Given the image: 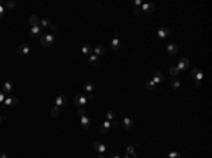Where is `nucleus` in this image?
<instances>
[{
	"mask_svg": "<svg viewBox=\"0 0 212 158\" xmlns=\"http://www.w3.org/2000/svg\"><path fill=\"white\" fill-rule=\"evenodd\" d=\"M92 99H93L92 93H86V95H77L75 97H74V103H75V106H77V107H84L85 105H86L88 102H90Z\"/></svg>",
	"mask_w": 212,
	"mask_h": 158,
	"instance_id": "1",
	"label": "nucleus"
},
{
	"mask_svg": "<svg viewBox=\"0 0 212 158\" xmlns=\"http://www.w3.org/2000/svg\"><path fill=\"white\" fill-rule=\"evenodd\" d=\"M40 43H41V45H44V47H51V45H54V43H55V35H54V34H43V35L40 37Z\"/></svg>",
	"mask_w": 212,
	"mask_h": 158,
	"instance_id": "2",
	"label": "nucleus"
},
{
	"mask_svg": "<svg viewBox=\"0 0 212 158\" xmlns=\"http://www.w3.org/2000/svg\"><path fill=\"white\" fill-rule=\"evenodd\" d=\"M120 45H122V43H120V38H119V31H116L112 41H110V47H112V50H119Z\"/></svg>",
	"mask_w": 212,
	"mask_h": 158,
	"instance_id": "3",
	"label": "nucleus"
},
{
	"mask_svg": "<svg viewBox=\"0 0 212 158\" xmlns=\"http://www.w3.org/2000/svg\"><path fill=\"white\" fill-rule=\"evenodd\" d=\"M31 52V47L28 44H21L17 47V54L19 55H28Z\"/></svg>",
	"mask_w": 212,
	"mask_h": 158,
	"instance_id": "4",
	"label": "nucleus"
},
{
	"mask_svg": "<svg viewBox=\"0 0 212 158\" xmlns=\"http://www.w3.org/2000/svg\"><path fill=\"white\" fill-rule=\"evenodd\" d=\"M177 68L178 71H185L190 68V59L188 58H181L180 61H178V65H177Z\"/></svg>",
	"mask_w": 212,
	"mask_h": 158,
	"instance_id": "5",
	"label": "nucleus"
},
{
	"mask_svg": "<svg viewBox=\"0 0 212 158\" xmlns=\"http://www.w3.org/2000/svg\"><path fill=\"white\" fill-rule=\"evenodd\" d=\"M17 97L16 96H7L6 99H4V102L1 103V106H16L17 105Z\"/></svg>",
	"mask_w": 212,
	"mask_h": 158,
	"instance_id": "6",
	"label": "nucleus"
},
{
	"mask_svg": "<svg viewBox=\"0 0 212 158\" xmlns=\"http://www.w3.org/2000/svg\"><path fill=\"white\" fill-rule=\"evenodd\" d=\"M191 76H192V79H195L197 82H201V81L204 79V72H201L198 68H194L192 72H191Z\"/></svg>",
	"mask_w": 212,
	"mask_h": 158,
	"instance_id": "7",
	"label": "nucleus"
},
{
	"mask_svg": "<svg viewBox=\"0 0 212 158\" xmlns=\"http://www.w3.org/2000/svg\"><path fill=\"white\" fill-rule=\"evenodd\" d=\"M30 35H31V37H41V35H43V28H41L40 25L31 27V28H30Z\"/></svg>",
	"mask_w": 212,
	"mask_h": 158,
	"instance_id": "8",
	"label": "nucleus"
},
{
	"mask_svg": "<svg viewBox=\"0 0 212 158\" xmlns=\"http://www.w3.org/2000/svg\"><path fill=\"white\" fill-rule=\"evenodd\" d=\"M67 103H68V97H67L65 95L57 96V99H55V106L61 107V106H64V105H67Z\"/></svg>",
	"mask_w": 212,
	"mask_h": 158,
	"instance_id": "9",
	"label": "nucleus"
},
{
	"mask_svg": "<svg viewBox=\"0 0 212 158\" xmlns=\"http://www.w3.org/2000/svg\"><path fill=\"white\" fill-rule=\"evenodd\" d=\"M110 128H112V126H110V121H103L102 124H101V127H99V131L102 134H108L110 131Z\"/></svg>",
	"mask_w": 212,
	"mask_h": 158,
	"instance_id": "10",
	"label": "nucleus"
},
{
	"mask_svg": "<svg viewBox=\"0 0 212 158\" xmlns=\"http://www.w3.org/2000/svg\"><path fill=\"white\" fill-rule=\"evenodd\" d=\"M140 10L141 12H146V13H153L156 10V6L153 3H143Z\"/></svg>",
	"mask_w": 212,
	"mask_h": 158,
	"instance_id": "11",
	"label": "nucleus"
},
{
	"mask_svg": "<svg viewBox=\"0 0 212 158\" xmlns=\"http://www.w3.org/2000/svg\"><path fill=\"white\" fill-rule=\"evenodd\" d=\"M79 119H81V127H82V128H89L90 127V119L86 116V114L81 116Z\"/></svg>",
	"mask_w": 212,
	"mask_h": 158,
	"instance_id": "12",
	"label": "nucleus"
},
{
	"mask_svg": "<svg viewBox=\"0 0 212 158\" xmlns=\"http://www.w3.org/2000/svg\"><path fill=\"white\" fill-rule=\"evenodd\" d=\"M93 148L96 150L99 154H105V151H106V146L103 144V143H101V141H96V143H93Z\"/></svg>",
	"mask_w": 212,
	"mask_h": 158,
	"instance_id": "13",
	"label": "nucleus"
},
{
	"mask_svg": "<svg viewBox=\"0 0 212 158\" xmlns=\"http://www.w3.org/2000/svg\"><path fill=\"white\" fill-rule=\"evenodd\" d=\"M157 34H158L160 38H166L170 35V30H168L167 27H160V28L157 30Z\"/></svg>",
	"mask_w": 212,
	"mask_h": 158,
	"instance_id": "14",
	"label": "nucleus"
},
{
	"mask_svg": "<svg viewBox=\"0 0 212 158\" xmlns=\"http://www.w3.org/2000/svg\"><path fill=\"white\" fill-rule=\"evenodd\" d=\"M133 124H135V121L132 120L130 117H123V120H122V126L124 127V128H132L133 127Z\"/></svg>",
	"mask_w": 212,
	"mask_h": 158,
	"instance_id": "15",
	"label": "nucleus"
},
{
	"mask_svg": "<svg viewBox=\"0 0 212 158\" xmlns=\"http://www.w3.org/2000/svg\"><path fill=\"white\" fill-rule=\"evenodd\" d=\"M81 52H82L84 55H88V57H89L90 54H93V48H92L89 44H85V45H82V48H81Z\"/></svg>",
	"mask_w": 212,
	"mask_h": 158,
	"instance_id": "16",
	"label": "nucleus"
},
{
	"mask_svg": "<svg viewBox=\"0 0 212 158\" xmlns=\"http://www.w3.org/2000/svg\"><path fill=\"white\" fill-rule=\"evenodd\" d=\"M151 81H153L156 85H157V83H161L163 81H164V75H163V72H156Z\"/></svg>",
	"mask_w": 212,
	"mask_h": 158,
	"instance_id": "17",
	"label": "nucleus"
},
{
	"mask_svg": "<svg viewBox=\"0 0 212 158\" xmlns=\"http://www.w3.org/2000/svg\"><path fill=\"white\" fill-rule=\"evenodd\" d=\"M167 52L170 55H177V52H178V47L175 44H168L167 45Z\"/></svg>",
	"mask_w": 212,
	"mask_h": 158,
	"instance_id": "18",
	"label": "nucleus"
},
{
	"mask_svg": "<svg viewBox=\"0 0 212 158\" xmlns=\"http://www.w3.org/2000/svg\"><path fill=\"white\" fill-rule=\"evenodd\" d=\"M4 93H10L12 90H13V83H12V81H6L4 82V85H3V89H1Z\"/></svg>",
	"mask_w": 212,
	"mask_h": 158,
	"instance_id": "19",
	"label": "nucleus"
},
{
	"mask_svg": "<svg viewBox=\"0 0 212 158\" xmlns=\"http://www.w3.org/2000/svg\"><path fill=\"white\" fill-rule=\"evenodd\" d=\"M93 54H95V55H96V57H102L103 54H105V48H103L102 45H96V47H95V48H93Z\"/></svg>",
	"mask_w": 212,
	"mask_h": 158,
	"instance_id": "20",
	"label": "nucleus"
},
{
	"mask_svg": "<svg viewBox=\"0 0 212 158\" xmlns=\"http://www.w3.org/2000/svg\"><path fill=\"white\" fill-rule=\"evenodd\" d=\"M28 24L31 25V27L40 25V19L37 17V16H30V19H28Z\"/></svg>",
	"mask_w": 212,
	"mask_h": 158,
	"instance_id": "21",
	"label": "nucleus"
},
{
	"mask_svg": "<svg viewBox=\"0 0 212 158\" xmlns=\"http://www.w3.org/2000/svg\"><path fill=\"white\" fill-rule=\"evenodd\" d=\"M93 90V83L92 82H85L84 83V92L85 93H92Z\"/></svg>",
	"mask_w": 212,
	"mask_h": 158,
	"instance_id": "22",
	"label": "nucleus"
},
{
	"mask_svg": "<svg viewBox=\"0 0 212 158\" xmlns=\"http://www.w3.org/2000/svg\"><path fill=\"white\" fill-rule=\"evenodd\" d=\"M89 63H90V65H95V66H98V65H99V57H96L95 54H90V55H89Z\"/></svg>",
	"mask_w": 212,
	"mask_h": 158,
	"instance_id": "23",
	"label": "nucleus"
},
{
	"mask_svg": "<svg viewBox=\"0 0 212 158\" xmlns=\"http://www.w3.org/2000/svg\"><path fill=\"white\" fill-rule=\"evenodd\" d=\"M59 113H61V109L58 107V106H54V107L50 110V116H51V117H58Z\"/></svg>",
	"mask_w": 212,
	"mask_h": 158,
	"instance_id": "24",
	"label": "nucleus"
},
{
	"mask_svg": "<svg viewBox=\"0 0 212 158\" xmlns=\"http://www.w3.org/2000/svg\"><path fill=\"white\" fill-rule=\"evenodd\" d=\"M50 20L48 19H43V20H40V27L41 28H45V27H50Z\"/></svg>",
	"mask_w": 212,
	"mask_h": 158,
	"instance_id": "25",
	"label": "nucleus"
},
{
	"mask_svg": "<svg viewBox=\"0 0 212 158\" xmlns=\"http://www.w3.org/2000/svg\"><path fill=\"white\" fill-rule=\"evenodd\" d=\"M115 117H116L115 112H108V113H106V120L108 121H113L115 120Z\"/></svg>",
	"mask_w": 212,
	"mask_h": 158,
	"instance_id": "26",
	"label": "nucleus"
},
{
	"mask_svg": "<svg viewBox=\"0 0 212 158\" xmlns=\"http://www.w3.org/2000/svg\"><path fill=\"white\" fill-rule=\"evenodd\" d=\"M171 86H173L174 89H178L181 86V81L180 79H173V82H171Z\"/></svg>",
	"mask_w": 212,
	"mask_h": 158,
	"instance_id": "27",
	"label": "nucleus"
},
{
	"mask_svg": "<svg viewBox=\"0 0 212 158\" xmlns=\"http://www.w3.org/2000/svg\"><path fill=\"white\" fill-rule=\"evenodd\" d=\"M178 68L177 66H170V75H173V76H177L178 75Z\"/></svg>",
	"mask_w": 212,
	"mask_h": 158,
	"instance_id": "28",
	"label": "nucleus"
},
{
	"mask_svg": "<svg viewBox=\"0 0 212 158\" xmlns=\"http://www.w3.org/2000/svg\"><path fill=\"white\" fill-rule=\"evenodd\" d=\"M144 86H146V89H148V90H154L156 83L153 82V81H150V82H147L146 85H144Z\"/></svg>",
	"mask_w": 212,
	"mask_h": 158,
	"instance_id": "29",
	"label": "nucleus"
},
{
	"mask_svg": "<svg viewBox=\"0 0 212 158\" xmlns=\"http://www.w3.org/2000/svg\"><path fill=\"white\" fill-rule=\"evenodd\" d=\"M3 6H4V9H13V7L16 6V3H14V1H4Z\"/></svg>",
	"mask_w": 212,
	"mask_h": 158,
	"instance_id": "30",
	"label": "nucleus"
},
{
	"mask_svg": "<svg viewBox=\"0 0 212 158\" xmlns=\"http://www.w3.org/2000/svg\"><path fill=\"white\" fill-rule=\"evenodd\" d=\"M168 158H181V154L180 152H177V151L170 152V154H168Z\"/></svg>",
	"mask_w": 212,
	"mask_h": 158,
	"instance_id": "31",
	"label": "nucleus"
},
{
	"mask_svg": "<svg viewBox=\"0 0 212 158\" xmlns=\"http://www.w3.org/2000/svg\"><path fill=\"white\" fill-rule=\"evenodd\" d=\"M77 113H78V116L81 117V116H84L86 112H85V109L84 107H78V110H77Z\"/></svg>",
	"mask_w": 212,
	"mask_h": 158,
	"instance_id": "32",
	"label": "nucleus"
},
{
	"mask_svg": "<svg viewBox=\"0 0 212 158\" xmlns=\"http://www.w3.org/2000/svg\"><path fill=\"white\" fill-rule=\"evenodd\" d=\"M126 151H127V155H130L132 152H135V147H133V146H127V147H126Z\"/></svg>",
	"mask_w": 212,
	"mask_h": 158,
	"instance_id": "33",
	"label": "nucleus"
},
{
	"mask_svg": "<svg viewBox=\"0 0 212 158\" xmlns=\"http://www.w3.org/2000/svg\"><path fill=\"white\" fill-rule=\"evenodd\" d=\"M4 12H6V9H4V6H3V3H0V19L4 16Z\"/></svg>",
	"mask_w": 212,
	"mask_h": 158,
	"instance_id": "34",
	"label": "nucleus"
},
{
	"mask_svg": "<svg viewBox=\"0 0 212 158\" xmlns=\"http://www.w3.org/2000/svg\"><path fill=\"white\" fill-rule=\"evenodd\" d=\"M4 99H6V93H4L3 90H0V105L4 102Z\"/></svg>",
	"mask_w": 212,
	"mask_h": 158,
	"instance_id": "35",
	"label": "nucleus"
},
{
	"mask_svg": "<svg viewBox=\"0 0 212 158\" xmlns=\"http://www.w3.org/2000/svg\"><path fill=\"white\" fill-rule=\"evenodd\" d=\"M119 124H120V123H119V121H116V120L110 121V126L113 127V128H116V127H119Z\"/></svg>",
	"mask_w": 212,
	"mask_h": 158,
	"instance_id": "36",
	"label": "nucleus"
},
{
	"mask_svg": "<svg viewBox=\"0 0 212 158\" xmlns=\"http://www.w3.org/2000/svg\"><path fill=\"white\" fill-rule=\"evenodd\" d=\"M133 4H135L136 7H137V6H141V4H143V1H141V0H135V1H133Z\"/></svg>",
	"mask_w": 212,
	"mask_h": 158,
	"instance_id": "37",
	"label": "nucleus"
},
{
	"mask_svg": "<svg viewBox=\"0 0 212 158\" xmlns=\"http://www.w3.org/2000/svg\"><path fill=\"white\" fill-rule=\"evenodd\" d=\"M110 158H120V155H119L117 152H112V155H110Z\"/></svg>",
	"mask_w": 212,
	"mask_h": 158,
	"instance_id": "38",
	"label": "nucleus"
},
{
	"mask_svg": "<svg viewBox=\"0 0 212 158\" xmlns=\"http://www.w3.org/2000/svg\"><path fill=\"white\" fill-rule=\"evenodd\" d=\"M133 13H135L136 16H137V14H140V13H141V10L139 9V7H136V9H135V12H133Z\"/></svg>",
	"mask_w": 212,
	"mask_h": 158,
	"instance_id": "39",
	"label": "nucleus"
},
{
	"mask_svg": "<svg viewBox=\"0 0 212 158\" xmlns=\"http://www.w3.org/2000/svg\"><path fill=\"white\" fill-rule=\"evenodd\" d=\"M0 158H7V154L4 151H1L0 152Z\"/></svg>",
	"mask_w": 212,
	"mask_h": 158,
	"instance_id": "40",
	"label": "nucleus"
},
{
	"mask_svg": "<svg viewBox=\"0 0 212 158\" xmlns=\"http://www.w3.org/2000/svg\"><path fill=\"white\" fill-rule=\"evenodd\" d=\"M98 158H105V154H99V155H98Z\"/></svg>",
	"mask_w": 212,
	"mask_h": 158,
	"instance_id": "41",
	"label": "nucleus"
},
{
	"mask_svg": "<svg viewBox=\"0 0 212 158\" xmlns=\"http://www.w3.org/2000/svg\"><path fill=\"white\" fill-rule=\"evenodd\" d=\"M4 119H6V117H1V116H0V121H1V120H4Z\"/></svg>",
	"mask_w": 212,
	"mask_h": 158,
	"instance_id": "42",
	"label": "nucleus"
}]
</instances>
